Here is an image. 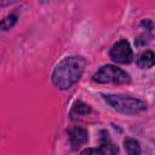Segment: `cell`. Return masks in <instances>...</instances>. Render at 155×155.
Listing matches in <instances>:
<instances>
[{
  "label": "cell",
  "mask_w": 155,
  "mask_h": 155,
  "mask_svg": "<svg viewBox=\"0 0 155 155\" xmlns=\"http://www.w3.org/2000/svg\"><path fill=\"white\" fill-rule=\"evenodd\" d=\"M86 62L82 57L71 56L64 58L54 68L52 74L53 85L61 90H67L71 87L82 75L85 70Z\"/></svg>",
  "instance_id": "cell-1"
},
{
  "label": "cell",
  "mask_w": 155,
  "mask_h": 155,
  "mask_svg": "<svg viewBox=\"0 0 155 155\" xmlns=\"http://www.w3.org/2000/svg\"><path fill=\"white\" fill-rule=\"evenodd\" d=\"M104 99L115 110L121 111L124 114H136L147 108V104L143 101L134 98V97L120 96V94H108V96H104Z\"/></svg>",
  "instance_id": "cell-2"
},
{
  "label": "cell",
  "mask_w": 155,
  "mask_h": 155,
  "mask_svg": "<svg viewBox=\"0 0 155 155\" xmlns=\"http://www.w3.org/2000/svg\"><path fill=\"white\" fill-rule=\"evenodd\" d=\"M93 80L99 84H128L130 75L115 65H103L93 75Z\"/></svg>",
  "instance_id": "cell-3"
},
{
  "label": "cell",
  "mask_w": 155,
  "mask_h": 155,
  "mask_svg": "<svg viewBox=\"0 0 155 155\" xmlns=\"http://www.w3.org/2000/svg\"><path fill=\"white\" fill-rule=\"evenodd\" d=\"M110 57L116 63H121V64L130 63L133 59V52L128 41L126 40L117 41L110 50Z\"/></svg>",
  "instance_id": "cell-4"
},
{
  "label": "cell",
  "mask_w": 155,
  "mask_h": 155,
  "mask_svg": "<svg viewBox=\"0 0 155 155\" xmlns=\"http://www.w3.org/2000/svg\"><path fill=\"white\" fill-rule=\"evenodd\" d=\"M88 139V133L84 127L74 126L69 130V140L74 149H78L82 144H85Z\"/></svg>",
  "instance_id": "cell-5"
},
{
  "label": "cell",
  "mask_w": 155,
  "mask_h": 155,
  "mask_svg": "<svg viewBox=\"0 0 155 155\" xmlns=\"http://www.w3.org/2000/svg\"><path fill=\"white\" fill-rule=\"evenodd\" d=\"M155 64V53L151 51H145L143 52L138 59H137V65L142 69H148L151 68Z\"/></svg>",
  "instance_id": "cell-6"
},
{
  "label": "cell",
  "mask_w": 155,
  "mask_h": 155,
  "mask_svg": "<svg viewBox=\"0 0 155 155\" xmlns=\"http://www.w3.org/2000/svg\"><path fill=\"white\" fill-rule=\"evenodd\" d=\"M90 111H91V108L87 104L82 103L81 101H78L74 103L71 111H70V115L71 116H84V115L90 114Z\"/></svg>",
  "instance_id": "cell-7"
},
{
  "label": "cell",
  "mask_w": 155,
  "mask_h": 155,
  "mask_svg": "<svg viewBox=\"0 0 155 155\" xmlns=\"http://www.w3.org/2000/svg\"><path fill=\"white\" fill-rule=\"evenodd\" d=\"M124 147H125L126 153L130 155H138L140 153L139 143L133 138H126L124 140Z\"/></svg>",
  "instance_id": "cell-8"
},
{
  "label": "cell",
  "mask_w": 155,
  "mask_h": 155,
  "mask_svg": "<svg viewBox=\"0 0 155 155\" xmlns=\"http://www.w3.org/2000/svg\"><path fill=\"white\" fill-rule=\"evenodd\" d=\"M99 150L102 154H116L119 151L117 147L114 145L108 137H103L102 140H101V147H99Z\"/></svg>",
  "instance_id": "cell-9"
},
{
  "label": "cell",
  "mask_w": 155,
  "mask_h": 155,
  "mask_svg": "<svg viewBox=\"0 0 155 155\" xmlns=\"http://www.w3.org/2000/svg\"><path fill=\"white\" fill-rule=\"evenodd\" d=\"M16 21H17L16 16H8V17H6V18L2 19V22H1V27H2V29H4V30L10 29V28L16 23Z\"/></svg>",
  "instance_id": "cell-10"
}]
</instances>
